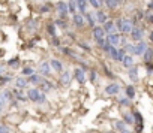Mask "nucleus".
<instances>
[{
	"label": "nucleus",
	"mask_w": 153,
	"mask_h": 133,
	"mask_svg": "<svg viewBox=\"0 0 153 133\" xmlns=\"http://www.w3.org/2000/svg\"><path fill=\"white\" fill-rule=\"evenodd\" d=\"M125 56H126L125 49H123V48H119V49H117V57H116V61H120V63H122V60L125 58Z\"/></svg>",
	"instance_id": "obj_35"
},
{
	"label": "nucleus",
	"mask_w": 153,
	"mask_h": 133,
	"mask_svg": "<svg viewBox=\"0 0 153 133\" xmlns=\"http://www.w3.org/2000/svg\"><path fill=\"white\" fill-rule=\"evenodd\" d=\"M72 21H74V24H75V27H78V29H83L84 25H86L84 15H80V14H74V17H72Z\"/></svg>",
	"instance_id": "obj_13"
},
{
	"label": "nucleus",
	"mask_w": 153,
	"mask_h": 133,
	"mask_svg": "<svg viewBox=\"0 0 153 133\" xmlns=\"http://www.w3.org/2000/svg\"><path fill=\"white\" fill-rule=\"evenodd\" d=\"M146 20L153 24V14H150V12H146Z\"/></svg>",
	"instance_id": "obj_50"
},
{
	"label": "nucleus",
	"mask_w": 153,
	"mask_h": 133,
	"mask_svg": "<svg viewBox=\"0 0 153 133\" xmlns=\"http://www.w3.org/2000/svg\"><path fill=\"white\" fill-rule=\"evenodd\" d=\"M50 9H51L50 5H42V6L39 8V12H41V14H45V12H50Z\"/></svg>",
	"instance_id": "obj_44"
},
{
	"label": "nucleus",
	"mask_w": 153,
	"mask_h": 133,
	"mask_svg": "<svg viewBox=\"0 0 153 133\" xmlns=\"http://www.w3.org/2000/svg\"><path fill=\"white\" fill-rule=\"evenodd\" d=\"M93 15H95L96 23H99V24H105L108 21V15L105 14V11H102V9H98Z\"/></svg>",
	"instance_id": "obj_7"
},
{
	"label": "nucleus",
	"mask_w": 153,
	"mask_h": 133,
	"mask_svg": "<svg viewBox=\"0 0 153 133\" xmlns=\"http://www.w3.org/2000/svg\"><path fill=\"white\" fill-rule=\"evenodd\" d=\"M113 126H114V129H116L119 133H120L122 130H125V129H126V124L123 123V120H116V121L113 123Z\"/></svg>",
	"instance_id": "obj_30"
},
{
	"label": "nucleus",
	"mask_w": 153,
	"mask_h": 133,
	"mask_svg": "<svg viewBox=\"0 0 153 133\" xmlns=\"http://www.w3.org/2000/svg\"><path fill=\"white\" fill-rule=\"evenodd\" d=\"M39 2H47V0H39Z\"/></svg>",
	"instance_id": "obj_60"
},
{
	"label": "nucleus",
	"mask_w": 153,
	"mask_h": 133,
	"mask_svg": "<svg viewBox=\"0 0 153 133\" xmlns=\"http://www.w3.org/2000/svg\"><path fill=\"white\" fill-rule=\"evenodd\" d=\"M123 49H125V52L127 56H135V45L134 44H129L127 42L125 46H123Z\"/></svg>",
	"instance_id": "obj_25"
},
{
	"label": "nucleus",
	"mask_w": 153,
	"mask_h": 133,
	"mask_svg": "<svg viewBox=\"0 0 153 133\" xmlns=\"http://www.w3.org/2000/svg\"><path fill=\"white\" fill-rule=\"evenodd\" d=\"M33 73H35V69L30 68V66H25V68L21 69V76H30Z\"/></svg>",
	"instance_id": "obj_32"
},
{
	"label": "nucleus",
	"mask_w": 153,
	"mask_h": 133,
	"mask_svg": "<svg viewBox=\"0 0 153 133\" xmlns=\"http://www.w3.org/2000/svg\"><path fill=\"white\" fill-rule=\"evenodd\" d=\"M123 123L127 124H134V115L132 112H123Z\"/></svg>",
	"instance_id": "obj_27"
},
{
	"label": "nucleus",
	"mask_w": 153,
	"mask_h": 133,
	"mask_svg": "<svg viewBox=\"0 0 153 133\" xmlns=\"http://www.w3.org/2000/svg\"><path fill=\"white\" fill-rule=\"evenodd\" d=\"M98 2H99V5L102 6V5H104V3H105V0H98Z\"/></svg>",
	"instance_id": "obj_57"
},
{
	"label": "nucleus",
	"mask_w": 153,
	"mask_h": 133,
	"mask_svg": "<svg viewBox=\"0 0 153 133\" xmlns=\"http://www.w3.org/2000/svg\"><path fill=\"white\" fill-rule=\"evenodd\" d=\"M3 70H5V68H3V66H0V76H2V73H3Z\"/></svg>",
	"instance_id": "obj_56"
},
{
	"label": "nucleus",
	"mask_w": 153,
	"mask_h": 133,
	"mask_svg": "<svg viewBox=\"0 0 153 133\" xmlns=\"http://www.w3.org/2000/svg\"><path fill=\"white\" fill-rule=\"evenodd\" d=\"M122 23H123V18H117L116 21H114V25H116V30L120 33L122 32Z\"/></svg>",
	"instance_id": "obj_38"
},
{
	"label": "nucleus",
	"mask_w": 153,
	"mask_h": 133,
	"mask_svg": "<svg viewBox=\"0 0 153 133\" xmlns=\"http://www.w3.org/2000/svg\"><path fill=\"white\" fill-rule=\"evenodd\" d=\"M135 27L134 25V23H132V20L131 18H123V23H122V32L120 33H131V30Z\"/></svg>",
	"instance_id": "obj_6"
},
{
	"label": "nucleus",
	"mask_w": 153,
	"mask_h": 133,
	"mask_svg": "<svg viewBox=\"0 0 153 133\" xmlns=\"http://www.w3.org/2000/svg\"><path fill=\"white\" fill-rule=\"evenodd\" d=\"M27 30H29L30 33H33V32L38 30V21H36L35 18H30V20L27 21Z\"/></svg>",
	"instance_id": "obj_24"
},
{
	"label": "nucleus",
	"mask_w": 153,
	"mask_h": 133,
	"mask_svg": "<svg viewBox=\"0 0 153 133\" xmlns=\"http://www.w3.org/2000/svg\"><path fill=\"white\" fill-rule=\"evenodd\" d=\"M84 20H86V23L90 25L92 29L96 25V20H95V15L92 14V12H86V14H84Z\"/></svg>",
	"instance_id": "obj_20"
},
{
	"label": "nucleus",
	"mask_w": 153,
	"mask_h": 133,
	"mask_svg": "<svg viewBox=\"0 0 153 133\" xmlns=\"http://www.w3.org/2000/svg\"><path fill=\"white\" fill-rule=\"evenodd\" d=\"M8 66H9V68H12V69H18V68H20V58H18V57L11 58V60L8 61Z\"/></svg>",
	"instance_id": "obj_33"
},
{
	"label": "nucleus",
	"mask_w": 153,
	"mask_h": 133,
	"mask_svg": "<svg viewBox=\"0 0 153 133\" xmlns=\"http://www.w3.org/2000/svg\"><path fill=\"white\" fill-rule=\"evenodd\" d=\"M104 70H105V75H107L108 78H114V73H113V72L107 68V66H104Z\"/></svg>",
	"instance_id": "obj_49"
},
{
	"label": "nucleus",
	"mask_w": 153,
	"mask_h": 133,
	"mask_svg": "<svg viewBox=\"0 0 153 133\" xmlns=\"http://www.w3.org/2000/svg\"><path fill=\"white\" fill-rule=\"evenodd\" d=\"M92 34L95 37V41H98V39H105V32L102 29V25H95L92 29Z\"/></svg>",
	"instance_id": "obj_10"
},
{
	"label": "nucleus",
	"mask_w": 153,
	"mask_h": 133,
	"mask_svg": "<svg viewBox=\"0 0 153 133\" xmlns=\"http://www.w3.org/2000/svg\"><path fill=\"white\" fill-rule=\"evenodd\" d=\"M39 96H41V90L38 88V87H32V88H29V90H27V94H25L27 100H30V102H35V103L38 102Z\"/></svg>",
	"instance_id": "obj_3"
},
{
	"label": "nucleus",
	"mask_w": 153,
	"mask_h": 133,
	"mask_svg": "<svg viewBox=\"0 0 153 133\" xmlns=\"http://www.w3.org/2000/svg\"><path fill=\"white\" fill-rule=\"evenodd\" d=\"M143 60L146 63H150L153 60V48H147V51L143 54Z\"/></svg>",
	"instance_id": "obj_29"
},
{
	"label": "nucleus",
	"mask_w": 153,
	"mask_h": 133,
	"mask_svg": "<svg viewBox=\"0 0 153 133\" xmlns=\"http://www.w3.org/2000/svg\"><path fill=\"white\" fill-rule=\"evenodd\" d=\"M137 21H140V20H143V18H146V14H144V12L143 11H137L135 12V17H134Z\"/></svg>",
	"instance_id": "obj_40"
},
{
	"label": "nucleus",
	"mask_w": 153,
	"mask_h": 133,
	"mask_svg": "<svg viewBox=\"0 0 153 133\" xmlns=\"http://www.w3.org/2000/svg\"><path fill=\"white\" fill-rule=\"evenodd\" d=\"M102 49H104V52H107V54H110V49H111V45L105 42V45H104V48H102Z\"/></svg>",
	"instance_id": "obj_51"
},
{
	"label": "nucleus",
	"mask_w": 153,
	"mask_h": 133,
	"mask_svg": "<svg viewBox=\"0 0 153 133\" xmlns=\"http://www.w3.org/2000/svg\"><path fill=\"white\" fill-rule=\"evenodd\" d=\"M78 45H80V48L84 49V51H90V45H89L87 42H80Z\"/></svg>",
	"instance_id": "obj_45"
},
{
	"label": "nucleus",
	"mask_w": 153,
	"mask_h": 133,
	"mask_svg": "<svg viewBox=\"0 0 153 133\" xmlns=\"http://www.w3.org/2000/svg\"><path fill=\"white\" fill-rule=\"evenodd\" d=\"M71 79H72L71 72H68V70L62 72V75H60V84L62 85H69L71 84Z\"/></svg>",
	"instance_id": "obj_18"
},
{
	"label": "nucleus",
	"mask_w": 153,
	"mask_h": 133,
	"mask_svg": "<svg viewBox=\"0 0 153 133\" xmlns=\"http://www.w3.org/2000/svg\"><path fill=\"white\" fill-rule=\"evenodd\" d=\"M2 56H3V51H2V49H0V57H2Z\"/></svg>",
	"instance_id": "obj_58"
},
{
	"label": "nucleus",
	"mask_w": 153,
	"mask_h": 133,
	"mask_svg": "<svg viewBox=\"0 0 153 133\" xmlns=\"http://www.w3.org/2000/svg\"><path fill=\"white\" fill-rule=\"evenodd\" d=\"M125 93H126V97L129 99V100H132L135 97V88H134V85H127L125 88Z\"/></svg>",
	"instance_id": "obj_26"
},
{
	"label": "nucleus",
	"mask_w": 153,
	"mask_h": 133,
	"mask_svg": "<svg viewBox=\"0 0 153 133\" xmlns=\"http://www.w3.org/2000/svg\"><path fill=\"white\" fill-rule=\"evenodd\" d=\"M75 3H76V11H78V14L80 15H84L86 12H87V0H75Z\"/></svg>",
	"instance_id": "obj_14"
},
{
	"label": "nucleus",
	"mask_w": 153,
	"mask_h": 133,
	"mask_svg": "<svg viewBox=\"0 0 153 133\" xmlns=\"http://www.w3.org/2000/svg\"><path fill=\"white\" fill-rule=\"evenodd\" d=\"M96 44H98V46L104 48V45H105V39H98V41H96Z\"/></svg>",
	"instance_id": "obj_52"
},
{
	"label": "nucleus",
	"mask_w": 153,
	"mask_h": 133,
	"mask_svg": "<svg viewBox=\"0 0 153 133\" xmlns=\"http://www.w3.org/2000/svg\"><path fill=\"white\" fill-rule=\"evenodd\" d=\"M147 48H149V45H147L146 41L137 42V44H135V56H143L144 52L147 51Z\"/></svg>",
	"instance_id": "obj_8"
},
{
	"label": "nucleus",
	"mask_w": 153,
	"mask_h": 133,
	"mask_svg": "<svg viewBox=\"0 0 153 133\" xmlns=\"http://www.w3.org/2000/svg\"><path fill=\"white\" fill-rule=\"evenodd\" d=\"M146 69H147V73H149V75L153 73V63H152V61H150V63H146Z\"/></svg>",
	"instance_id": "obj_46"
},
{
	"label": "nucleus",
	"mask_w": 153,
	"mask_h": 133,
	"mask_svg": "<svg viewBox=\"0 0 153 133\" xmlns=\"http://www.w3.org/2000/svg\"><path fill=\"white\" fill-rule=\"evenodd\" d=\"M117 49H119V48H116V46H111V49H110V54H108V56H110V57H111L114 61H116V57H117Z\"/></svg>",
	"instance_id": "obj_37"
},
{
	"label": "nucleus",
	"mask_w": 153,
	"mask_h": 133,
	"mask_svg": "<svg viewBox=\"0 0 153 133\" xmlns=\"http://www.w3.org/2000/svg\"><path fill=\"white\" fill-rule=\"evenodd\" d=\"M131 37H132V41H137V42H140V41H143V36H144V29L143 27H138V25H135V27L131 30Z\"/></svg>",
	"instance_id": "obj_4"
},
{
	"label": "nucleus",
	"mask_w": 153,
	"mask_h": 133,
	"mask_svg": "<svg viewBox=\"0 0 153 133\" xmlns=\"http://www.w3.org/2000/svg\"><path fill=\"white\" fill-rule=\"evenodd\" d=\"M51 44H53L56 48L62 46V42H60V39H59V37H53V42H51Z\"/></svg>",
	"instance_id": "obj_47"
},
{
	"label": "nucleus",
	"mask_w": 153,
	"mask_h": 133,
	"mask_svg": "<svg viewBox=\"0 0 153 133\" xmlns=\"http://www.w3.org/2000/svg\"><path fill=\"white\" fill-rule=\"evenodd\" d=\"M50 66H51V69L56 70V72H63V61L57 60V58H53L50 61Z\"/></svg>",
	"instance_id": "obj_16"
},
{
	"label": "nucleus",
	"mask_w": 153,
	"mask_h": 133,
	"mask_svg": "<svg viewBox=\"0 0 153 133\" xmlns=\"http://www.w3.org/2000/svg\"><path fill=\"white\" fill-rule=\"evenodd\" d=\"M59 51H62L65 56H71V52H72V49L68 46H59Z\"/></svg>",
	"instance_id": "obj_41"
},
{
	"label": "nucleus",
	"mask_w": 153,
	"mask_h": 133,
	"mask_svg": "<svg viewBox=\"0 0 153 133\" xmlns=\"http://www.w3.org/2000/svg\"><path fill=\"white\" fill-rule=\"evenodd\" d=\"M15 85H17V90H24V88H27L29 87V81H27V78L25 76H17L15 78Z\"/></svg>",
	"instance_id": "obj_9"
},
{
	"label": "nucleus",
	"mask_w": 153,
	"mask_h": 133,
	"mask_svg": "<svg viewBox=\"0 0 153 133\" xmlns=\"http://www.w3.org/2000/svg\"><path fill=\"white\" fill-rule=\"evenodd\" d=\"M127 75H129V79L132 82H138V66H132V68H129V70H127Z\"/></svg>",
	"instance_id": "obj_15"
},
{
	"label": "nucleus",
	"mask_w": 153,
	"mask_h": 133,
	"mask_svg": "<svg viewBox=\"0 0 153 133\" xmlns=\"http://www.w3.org/2000/svg\"><path fill=\"white\" fill-rule=\"evenodd\" d=\"M122 64L125 66L126 69L132 68V66L135 64V63H134V57H132V56H127V54H126V56H125V58L122 60Z\"/></svg>",
	"instance_id": "obj_22"
},
{
	"label": "nucleus",
	"mask_w": 153,
	"mask_h": 133,
	"mask_svg": "<svg viewBox=\"0 0 153 133\" xmlns=\"http://www.w3.org/2000/svg\"><path fill=\"white\" fill-rule=\"evenodd\" d=\"M12 96H15L14 99L18 102H27V97H25V94H23L21 90H14L12 91Z\"/></svg>",
	"instance_id": "obj_23"
},
{
	"label": "nucleus",
	"mask_w": 153,
	"mask_h": 133,
	"mask_svg": "<svg viewBox=\"0 0 153 133\" xmlns=\"http://www.w3.org/2000/svg\"><path fill=\"white\" fill-rule=\"evenodd\" d=\"M27 81H29V84H32L33 87H36V85H39V84L42 82V78H41L39 75H36V73H33V75H30V76H27Z\"/></svg>",
	"instance_id": "obj_19"
},
{
	"label": "nucleus",
	"mask_w": 153,
	"mask_h": 133,
	"mask_svg": "<svg viewBox=\"0 0 153 133\" xmlns=\"http://www.w3.org/2000/svg\"><path fill=\"white\" fill-rule=\"evenodd\" d=\"M87 3L90 5V6H92L93 9H96V11H98V9L101 8V5H99V2H98V0H87Z\"/></svg>",
	"instance_id": "obj_39"
},
{
	"label": "nucleus",
	"mask_w": 153,
	"mask_h": 133,
	"mask_svg": "<svg viewBox=\"0 0 153 133\" xmlns=\"http://www.w3.org/2000/svg\"><path fill=\"white\" fill-rule=\"evenodd\" d=\"M119 105H122V106H131V100L127 99L126 96L125 97H120L119 99Z\"/></svg>",
	"instance_id": "obj_36"
},
{
	"label": "nucleus",
	"mask_w": 153,
	"mask_h": 133,
	"mask_svg": "<svg viewBox=\"0 0 153 133\" xmlns=\"http://www.w3.org/2000/svg\"><path fill=\"white\" fill-rule=\"evenodd\" d=\"M96 81H98V73H96V70H90V82L95 84Z\"/></svg>",
	"instance_id": "obj_42"
},
{
	"label": "nucleus",
	"mask_w": 153,
	"mask_h": 133,
	"mask_svg": "<svg viewBox=\"0 0 153 133\" xmlns=\"http://www.w3.org/2000/svg\"><path fill=\"white\" fill-rule=\"evenodd\" d=\"M149 39L153 42V32H150V33H149Z\"/></svg>",
	"instance_id": "obj_54"
},
{
	"label": "nucleus",
	"mask_w": 153,
	"mask_h": 133,
	"mask_svg": "<svg viewBox=\"0 0 153 133\" xmlns=\"http://www.w3.org/2000/svg\"><path fill=\"white\" fill-rule=\"evenodd\" d=\"M45 102H47V96H45V93L41 91V96H39V99H38L36 103H38V105H42V103H45Z\"/></svg>",
	"instance_id": "obj_43"
},
{
	"label": "nucleus",
	"mask_w": 153,
	"mask_h": 133,
	"mask_svg": "<svg viewBox=\"0 0 153 133\" xmlns=\"http://www.w3.org/2000/svg\"><path fill=\"white\" fill-rule=\"evenodd\" d=\"M3 85V82H2V79H0V87H2Z\"/></svg>",
	"instance_id": "obj_59"
},
{
	"label": "nucleus",
	"mask_w": 153,
	"mask_h": 133,
	"mask_svg": "<svg viewBox=\"0 0 153 133\" xmlns=\"http://www.w3.org/2000/svg\"><path fill=\"white\" fill-rule=\"evenodd\" d=\"M107 133H114V132H107Z\"/></svg>",
	"instance_id": "obj_61"
},
{
	"label": "nucleus",
	"mask_w": 153,
	"mask_h": 133,
	"mask_svg": "<svg viewBox=\"0 0 153 133\" xmlns=\"http://www.w3.org/2000/svg\"><path fill=\"white\" fill-rule=\"evenodd\" d=\"M147 8H149V11H153V2H149L147 3Z\"/></svg>",
	"instance_id": "obj_53"
},
{
	"label": "nucleus",
	"mask_w": 153,
	"mask_h": 133,
	"mask_svg": "<svg viewBox=\"0 0 153 133\" xmlns=\"http://www.w3.org/2000/svg\"><path fill=\"white\" fill-rule=\"evenodd\" d=\"M39 85H41V88H42L44 93H48V91H51V90L54 88V84H53V82H50L48 79H42V82H41Z\"/></svg>",
	"instance_id": "obj_21"
},
{
	"label": "nucleus",
	"mask_w": 153,
	"mask_h": 133,
	"mask_svg": "<svg viewBox=\"0 0 153 133\" xmlns=\"http://www.w3.org/2000/svg\"><path fill=\"white\" fill-rule=\"evenodd\" d=\"M74 76H75V79L78 81V84H84L86 82V72L81 69V68H76L75 70H74Z\"/></svg>",
	"instance_id": "obj_12"
},
{
	"label": "nucleus",
	"mask_w": 153,
	"mask_h": 133,
	"mask_svg": "<svg viewBox=\"0 0 153 133\" xmlns=\"http://www.w3.org/2000/svg\"><path fill=\"white\" fill-rule=\"evenodd\" d=\"M11 130H9V127L8 126H5V124H0V133H9Z\"/></svg>",
	"instance_id": "obj_48"
},
{
	"label": "nucleus",
	"mask_w": 153,
	"mask_h": 133,
	"mask_svg": "<svg viewBox=\"0 0 153 133\" xmlns=\"http://www.w3.org/2000/svg\"><path fill=\"white\" fill-rule=\"evenodd\" d=\"M56 8H57V14H59V18L60 20H66L68 18V3L66 2H59L57 5H56Z\"/></svg>",
	"instance_id": "obj_1"
},
{
	"label": "nucleus",
	"mask_w": 153,
	"mask_h": 133,
	"mask_svg": "<svg viewBox=\"0 0 153 133\" xmlns=\"http://www.w3.org/2000/svg\"><path fill=\"white\" fill-rule=\"evenodd\" d=\"M54 25H56V27H59V29H62V30H66V29H68V23H66V20H60V18H57V20L54 21Z\"/></svg>",
	"instance_id": "obj_31"
},
{
	"label": "nucleus",
	"mask_w": 153,
	"mask_h": 133,
	"mask_svg": "<svg viewBox=\"0 0 153 133\" xmlns=\"http://www.w3.org/2000/svg\"><path fill=\"white\" fill-rule=\"evenodd\" d=\"M39 72H41V75H44V76H48V75H50V72H51L50 61H42V63L39 64Z\"/></svg>",
	"instance_id": "obj_17"
},
{
	"label": "nucleus",
	"mask_w": 153,
	"mask_h": 133,
	"mask_svg": "<svg viewBox=\"0 0 153 133\" xmlns=\"http://www.w3.org/2000/svg\"><path fill=\"white\" fill-rule=\"evenodd\" d=\"M102 29H104L105 34H113V33H117V30H116V25H114V21H111V20H108L105 24H102Z\"/></svg>",
	"instance_id": "obj_11"
},
{
	"label": "nucleus",
	"mask_w": 153,
	"mask_h": 133,
	"mask_svg": "<svg viewBox=\"0 0 153 133\" xmlns=\"http://www.w3.org/2000/svg\"><path fill=\"white\" fill-rule=\"evenodd\" d=\"M120 133H132V132H131V130H127V129H125V130H122Z\"/></svg>",
	"instance_id": "obj_55"
},
{
	"label": "nucleus",
	"mask_w": 153,
	"mask_h": 133,
	"mask_svg": "<svg viewBox=\"0 0 153 133\" xmlns=\"http://www.w3.org/2000/svg\"><path fill=\"white\" fill-rule=\"evenodd\" d=\"M47 33L50 34V36H53V37H56V25L54 24H50V25H47Z\"/></svg>",
	"instance_id": "obj_34"
},
{
	"label": "nucleus",
	"mask_w": 153,
	"mask_h": 133,
	"mask_svg": "<svg viewBox=\"0 0 153 133\" xmlns=\"http://www.w3.org/2000/svg\"><path fill=\"white\" fill-rule=\"evenodd\" d=\"M120 84L119 82H111V84H108L107 87H105V94H108V96H117L119 93H120Z\"/></svg>",
	"instance_id": "obj_2"
},
{
	"label": "nucleus",
	"mask_w": 153,
	"mask_h": 133,
	"mask_svg": "<svg viewBox=\"0 0 153 133\" xmlns=\"http://www.w3.org/2000/svg\"><path fill=\"white\" fill-rule=\"evenodd\" d=\"M104 5H105L108 9L113 11V9H116V8L120 5V0H105V3H104Z\"/></svg>",
	"instance_id": "obj_28"
},
{
	"label": "nucleus",
	"mask_w": 153,
	"mask_h": 133,
	"mask_svg": "<svg viewBox=\"0 0 153 133\" xmlns=\"http://www.w3.org/2000/svg\"><path fill=\"white\" fill-rule=\"evenodd\" d=\"M120 37H122V34H120V33H113V34H107V39H105V42H107V44H110L111 46H116V48H117V45L120 44Z\"/></svg>",
	"instance_id": "obj_5"
}]
</instances>
